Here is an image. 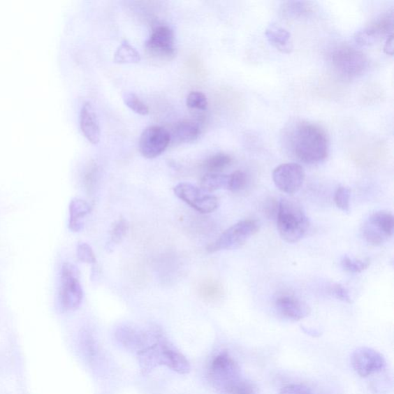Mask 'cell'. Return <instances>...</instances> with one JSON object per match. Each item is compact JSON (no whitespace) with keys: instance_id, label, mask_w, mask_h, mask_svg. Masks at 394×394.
<instances>
[{"instance_id":"cell-18","label":"cell","mask_w":394,"mask_h":394,"mask_svg":"<svg viewBox=\"0 0 394 394\" xmlns=\"http://www.w3.org/2000/svg\"><path fill=\"white\" fill-rule=\"evenodd\" d=\"M268 42L282 54H290L293 50L291 34L284 28L271 24L265 32Z\"/></svg>"},{"instance_id":"cell-21","label":"cell","mask_w":394,"mask_h":394,"mask_svg":"<svg viewBox=\"0 0 394 394\" xmlns=\"http://www.w3.org/2000/svg\"><path fill=\"white\" fill-rule=\"evenodd\" d=\"M228 183L229 175L208 173L202 177L200 186L204 192L212 193L218 191V189H227Z\"/></svg>"},{"instance_id":"cell-8","label":"cell","mask_w":394,"mask_h":394,"mask_svg":"<svg viewBox=\"0 0 394 394\" xmlns=\"http://www.w3.org/2000/svg\"><path fill=\"white\" fill-rule=\"evenodd\" d=\"M394 219L390 212L379 211L363 224L362 233L368 244L380 246L393 237Z\"/></svg>"},{"instance_id":"cell-6","label":"cell","mask_w":394,"mask_h":394,"mask_svg":"<svg viewBox=\"0 0 394 394\" xmlns=\"http://www.w3.org/2000/svg\"><path fill=\"white\" fill-rule=\"evenodd\" d=\"M258 230L259 224L254 219L241 221L224 231L207 247V251L209 253H216L238 248L245 245Z\"/></svg>"},{"instance_id":"cell-28","label":"cell","mask_w":394,"mask_h":394,"mask_svg":"<svg viewBox=\"0 0 394 394\" xmlns=\"http://www.w3.org/2000/svg\"><path fill=\"white\" fill-rule=\"evenodd\" d=\"M370 263L369 260H353L347 256H344L342 261H341V266H342L344 270L353 272V274H358V272L365 270L370 266Z\"/></svg>"},{"instance_id":"cell-35","label":"cell","mask_w":394,"mask_h":394,"mask_svg":"<svg viewBox=\"0 0 394 394\" xmlns=\"http://www.w3.org/2000/svg\"><path fill=\"white\" fill-rule=\"evenodd\" d=\"M278 394H312L307 386L300 384H291L285 386Z\"/></svg>"},{"instance_id":"cell-20","label":"cell","mask_w":394,"mask_h":394,"mask_svg":"<svg viewBox=\"0 0 394 394\" xmlns=\"http://www.w3.org/2000/svg\"><path fill=\"white\" fill-rule=\"evenodd\" d=\"M200 130L198 124L191 120H182L173 130V138L180 143H191L199 138Z\"/></svg>"},{"instance_id":"cell-25","label":"cell","mask_w":394,"mask_h":394,"mask_svg":"<svg viewBox=\"0 0 394 394\" xmlns=\"http://www.w3.org/2000/svg\"><path fill=\"white\" fill-rule=\"evenodd\" d=\"M201 297L208 301H216L222 298L223 287L214 280H206L199 286Z\"/></svg>"},{"instance_id":"cell-26","label":"cell","mask_w":394,"mask_h":394,"mask_svg":"<svg viewBox=\"0 0 394 394\" xmlns=\"http://www.w3.org/2000/svg\"><path fill=\"white\" fill-rule=\"evenodd\" d=\"M124 101L129 108L139 115L147 116L149 110L147 105L140 98L133 93H126L124 95Z\"/></svg>"},{"instance_id":"cell-32","label":"cell","mask_w":394,"mask_h":394,"mask_svg":"<svg viewBox=\"0 0 394 394\" xmlns=\"http://www.w3.org/2000/svg\"><path fill=\"white\" fill-rule=\"evenodd\" d=\"M257 390L254 384L242 378L235 384L226 394H256Z\"/></svg>"},{"instance_id":"cell-19","label":"cell","mask_w":394,"mask_h":394,"mask_svg":"<svg viewBox=\"0 0 394 394\" xmlns=\"http://www.w3.org/2000/svg\"><path fill=\"white\" fill-rule=\"evenodd\" d=\"M89 204L81 199H74L70 205V228L73 232H79L83 227V219L89 214Z\"/></svg>"},{"instance_id":"cell-27","label":"cell","mask_w":394,"mask_h":394,"mask_svg":"<svg viewBox=\"0 0 394 394\" xmlns=\"http://www.w3.org/2000/svg\"><path fill=\"white\" fill-rule=\"evenodd\" d=\"M187 105L191 109L206 110L208 105L207 98L199 91H193L187 97Z\"/></svg>"},{"instance_id":"cell-34","label":"cell","mask_w":394,"mask_h":394,"mask_svg":"<svg viewBox=\"0 0 394 394\" xmlns=\"http://www.w3.org/2000/svg\"><path fill=\"white\" fill-rule=\"evenodd\" d=\"M331 292L337 299L348 302V304H351L352 300L349 292H348L344 286L338 284L333 285Z\"/></svg>"},{"instance_id":"cell-33","label":"cell","mask_w":394,"mask_h":394,"mask_svg":"<svg viewBox=\"0 0 394 394\" xmlns=\"http://www.w3.org/2000/svg\"><path fill=\"white\" fill-rule=\"evenodd\" d=\"M78 256L80 261L87 263H95L96 256L92 247L86 242H82L78 247Z\"/></svg>"},{"instance_id":"cell-5","label":"cell","mask_w":394,"mask_h":394,"mask_svg":"<svg viewBox=\"0 0 394 394\" xmlns=\"http://www.w3.org/2000/svg\"><path fill=\"white\" fill-rule=\"evenodd\" d=\"M209 379L214 388L224 394L242 380L240 367L229 353H219L212 360Z\"/></svg>"},{"instance_id":"cell-38","label":"cell","mask_w":394,"mask_h":394,"mask_svg":"<svg viewBox=\"0 0 394 394\" xmlns=\"http://www.w3.org/2000/svg\"><path fill=\"white\" fill-rule=\"evenodd\" d=\"M386 54L393 56V34L390 35L386 39L384 48Z\"/></svg>"},{"instance_id":"cell-12","label":"cell","mask_w":394,"mask_h":394,"mask_svg":"<svg viewBox=\"0 0 394 394\" xmlns=\"http://www.w3.org/2000/svg\"><path fill=\"white\" fill-rule=\"evenodd\" d=\"M305 171L298 163L279 165L272 172V180L280 191L288 194L297 193L305 180Z\"/></svg>"},{"instance_id":"cell-22","label":"cell","mask_w":394,"mask_h":394,"mask_svg":"<svg viewBox=\"0 0 394 394\" xmlns=\"http://www.w3.org/2000/svg\"><path fill=\"white\" fill-rule=\"evenodd\" d=\"M140 59L138 51L126 41L121 43L115 54V62L119 64H138Z\"/></svg>"},{"instance_id":"cell-2","label":"cell","mask_w":394,"mask_h":394,"mask_svg":"<svg viewBox=\"0 0 394 394\" xmlns=\"http://www.w3.org/2000/svg\"><path fill=\"white\" fill-rule=\"evenodd\" d=\"M138 355L144 375L159 366H166L179 374H187L191 370V363L185 356L170 345L161 333L153 344Z\"/></svg>"},{"instance_id":"cell-15","label":"cell","mask_w":394,"mask_h":394,"mask_svg":"<svg viewBox=\"0 0 394 394\" xmlns=\"http://www.w3.org/2000/svg\"><path fill=\"white\" fill-rule=\"evenodd\" d=\"M393 13L383 15L365 29L360 30L356 34L354 39L356 43L362 47H370L376 43L381 38L393 34Z\"/></svg>"},{"instance_id":"cell-7","label":"cell","mask_w":394,"mask_h":394,"mask_svg":"<svg viewBox=\"0 0 394 394\" xmlns=\"http://www.w3.org/2000/svg\"><path fill=\"white\" fill-rule=\"evenodd\" d=\"M145 50L148 57L152 61L170 62L176 56L173 30L166 26H160L154 29L152 34L145 43Z\"/></svg>"},{"instance_id":"cell-24","label":"cell","mask_w":394,"mask_h":394,"mask_svg":"<svg viewBox=\"0 0 394 394\" xmlns=\"http://www.w3.org/2000/svg\"><path fill=\"white\" fill-rule=\"evenodd\" d=\"M232 157L226 154H217L210 156L204 162L203 166L209 173H219L232 163Z\"/></svg>"},{"instance_id":"cell-37","label":"cell","mask_w":394,"mask_h":394,"mask_svg":"<svg viewBox=\"0 0 394 394\" xmlns=\"http://www.w3.org/2000/svg\"><path fill=\"white\" fill-rule=\"evenodd\" d=\"M95 176L96 174L94 170H89L86 174L85 184L87 189H92V187L94 186L95 180H96Z\"/></svg>"},{"instance_id":"cell-29","label":"cell","mask_w":394,"mask_h":394,"mask_svg":"<svg viewBox=\"0 0 394 394\" xmlns=\"http://www.w3.org/2000/svg\"><path fill=\"white\" fill-rule=\"evenodd\" d=\"M247 183V174L242 170H237L229 175V183L227 189L236 193L244 189Z\"/></svg>"},{"instance_id":"cell-9","label":"cell","mask_w":394,"mask_h":394,"mask_svg":"<svg viewBox=\"0 0 394 394\" xmlns=\"http://www.w3.org/2000/svg\"><path fill=\"white\" fill-rule=\"evenodd\" d=\"M83 291L77 268L71 263H65L62 268L61 286L59 300L66 310H74L82 304Z\"/></svg>"},{"instance_id":"cell-30","label":"cell","mask_w":394,"mask_h":394,"mask_svg":"<svg viewBox=\"0 0 394 394\" xmlns=\"http://www.w3.org/2000/svg\"><path fill=\"white\" fill-rule=\"evenodd\" d=\"M129 225L125 219L121 218L112 226L110 231V241L112 245L119 244L128 231Z\"/></svg>"},{"instance_id":"cell-16","label":"cell","mask_w":394,"mask_h":394,"mask_svg":"<svg viewBox=\"0 0 394 394\" xmlns=\"http://www.w3.org/2000/svg\"><path fill=\"white\" fill-rule=\"evenodd\" d=\"M277 312L286 319L299 321L309 314V308L304 301L291 295H282L275 302Z\"/></svg>"},{"instance_id":"cell-11","label":"cell","mask_w":394,"mask_h":394,"mask_svg":"<svg viewBox=\"0 0 394 394\" xmlns=\"http://www.w3.org/2000/svg\"><path fill=\"white\" fill-rule=\"evenodd\" d=\"M160 333L158 330L143 331L131 325H123L117 329L116 337L126 349L138 354L153 344Z\"/></svg>"},{"instance_id":"cell-3","label":"cell","mask_w":394,"mask_h":394,"mask_svg":"<svg viewBox=\"0 0 394 394\" xmlns=\"http://www.w3.org/2000/svg\"><path fill=\"white\" fill-rule=\"evenodd\" d=\"M277 219L280 237L289 244H295L304 238L309 227L304 208L291 199L284 198L279 202Z\"/></svg>"},{"instance_id":"cell-4","label":"cell","mask_w":394,"mask_h":394,"mask_svg":"<svg viewBox=\"0 0 394 394\" xmlns=\"http://www.w3.org/2000/svg\"><path fill=\"white\" fill-rule=\"evenodd\" d=\"M330 59L333 69L346 79H354L360 77L368 68V59L363 52L340 45L331 52Z\"/></svg>"},{"instance_id":"cell-10","label":"cell","mask_w":394,"mask_h":394,"mask_svg":"<svg viewBox=\"0 0 394 394\" xmlns=\"http://www.w3.org/2000/svg\"><path fill=\"white\" fill-rule=\"evenodd\" d=\"M179 199L201 214L213 213L219 207L217 197L207 194L191 184L181 183L174 188Z\"/></svg>"},{"instance_id":"cell-13","label":"cell","mask_w":394,"mask_h":394,"mask_svg":"<svg viewBox=\"0 0 394 394\" xmlns=\"http://www.w3.org/2000/svg\"><path fill=\"white\" fill-rule=\"evenodd\" d=\"M170 140L171 136L165 128L159 126H149L140 136V153L144 157L154 159L164 152Z\"/></svg>"},{"instance_id":"cell-36","label":"cell","mask_w":394,"mask_h":394,"mask_svg":"<svg viewBox=\"0 0 394 394\" xmlns=\"http://www.w3.org/2000/svg\"><path fill=\"white\" fill-rule=\"evenodd\" d=\"M279 202L275 199H270L265 206V213L270 217H277Z\"/></svg>"},{"instance_id":"cell-1","label":"cell","mask_w":394,"mask_h":394,"mask_svg":"<svg viewBox=\"0 0 394 394\" xmlns=\"http://www.w3.org/2000/svg\"><path fill=\"white\" fill-rule=\"evenodd\" d=\"M289 145L293 156L307 164L321 163L329 155L328 136L322 127L314 124L300 123L293 126Z\"/></svg>"},{"instance_id":"cell-17","label":"cell","mask_w":394,"mask_h":394,"mask_svg":"<svg viewBox=\"0 0 394 394\" xmlns=\"http://www.w3.org/2000/svg\"><path fill=\"white\" fill-rule=\"evenodd\" d=\"M81 131L88 141L97 144L101 140V127L96 113L90 103L82 105L80 112Z\"/></svg>"},{"instance_id":"cell-14","label":"cell","mask_w":394,"mask_h":394,"mask_svg":"<svg viewBox=\"0 0 394 394\" xmlns=\"http://www.w3.org/2000/svg\"><path fill=\"white\" fill-rule=\"evenodd\" d=\"M351 362L356 373L361 377L380 373L386 365L384 356L369 347H360L356 350L352 355Z\"/></svg>"},{"instance_id":"cell-23","label":"cell","mask_w":394,"mask_h":394,"mask_svg":"<svg viewBox=\"0 0 394 394\" xmlns=\"http://www.w3.org/2000/svg\"><path fill=\"white\" fill-rule=\"evenodd\" d=\"M310 3L304 1H288L283 3L282 10L287 18L297 19L307 16L312 12Z\"/></svg>"},{"instance_id":"cell-31","label":"cell","mask_w":394,"mask_h":394,"mask_svg":"<svg viewBox=\"0 0 394 394\" xmlns=\"http://www.w3.org/2000/svg\"><path fill=\"white\" fill-rule=\"evenodd\" d=\"M351 200V191L345 187H339L335 196L337 207L344 212H349Z\"/></svg>"}]
</instances>
